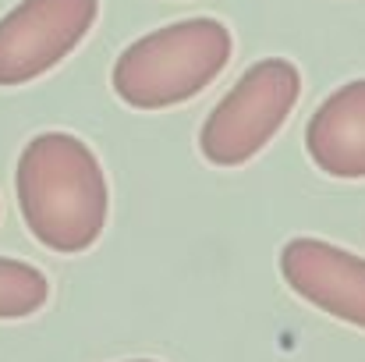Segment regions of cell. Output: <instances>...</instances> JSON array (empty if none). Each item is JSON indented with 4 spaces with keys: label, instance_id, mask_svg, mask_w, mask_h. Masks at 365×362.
<instances>
[{
    "label": "cell",
    "instance_id": "cell-1",
    "mask_svg": "<svg viewBox=\"0 0 365 362\" xmlns=\"http://www.w3.org/2000/svg\"><path fill=\"white\" fill-rule=\"evenodd\" d=\"M18 210L32 238L61 256L93 248L110 213L100 156L71 131H43L25 142L14 171Z\"/></svg>",
    "mask_w": 365,
    "mask_h": 362
},
{
    "label": "cell",
    "instance_id": "cell-2",
    "mask_svg": "<svg viewBox=\"0 0 365 362\" xmlns=\"http://www.w3.org/2000/svg\"><path fill=\"white\" fill-rule=\"evenodd\" d=\"M231 29L217 18H185L145 32L114 61L110 86L135 111H167L199 96L231 61Z\"/></svg>",
    "mask_w": 365,
    "mask_h": 362
},
{
    "label": "cell",
    "instance_id": "cell-3",
    "mask_svg": "<svg viewBox=\"0 0 365 362\" xmlns=\"http://www.w3.org/2000/svg\"><path fill=\"white\" fill-rule=\"evenodd\" d=\"M302 71L287 57L255 61L199 128V153L213 167H242L259 156L291 118Z\"/></svg>",
    "mask_w": 365,
    "mask_h": 362
},
{
    "label": "cell",
    "instance_id": "cell-4",
    "mask_svg": "<svg viewBox=\"0 0 365 362\" xmlns=\"http://www.w3.org/2000/svg\"><path fill=\"white\" fill-rule=\"evenodd\" d=\"M100 0H21L0 18V86H29L93 29Z\"/></svg>",
    "mask_w": 365,
    "mask_h": 362
},
{
    "label": "cell",
    "instance_id": "cell-5",
    "mask_svg": "<svg viewBox=\"0 0 365 362\" xmlns=\"http://www.w3.org/2000/svg\"><path fill=\"white\" fill-rule=\"evenodd\" d=\"M287 288L309 306L365 331V259L323 238H291L280 248Z\"/></svg>",
    "mask_w": 365,
    "mask_h": 362
},
{
    "label": "cell",
    "instance_id": "cell-6",
    "mask_svg": "<svg viewBox=\"0 0 365 362\" xmlns=\"http://www.w3.org/2000/svg\"><path fill=\"white\" fill-rule=\"evenodd\" d=\"M305 149L330 178H365V79L341 86L316 107L305 128Z\"/></svg>",
    "mask_w": 365,
    "mask_h": 362
},
{
    "label": "cell",
    "instance_id": "cell-7",
    "mask_svg": "<svg viewBox=\"0 0 365 362\" xmlns=\"http://www.w3.org/2000/svg\"><path fill=\"white\" fill-rule=\"evenodd\" d=\"M50 298V281L39 266L0 256V320H25Z\"/></svg>",
    "mask_w": 365,
    "mask_h": 362
},
{
    "label": "cell",
    "instance_id": "cell-8",
    "mask_svg": "<svg viewBox=\"0 0 365 362\" xmlns=\"http://www.w3.org/2000/svg\"><path fill=\"white\" fill-rule=\"evenodd\" d=\"M131 362H153V359H131Z\"/></svg>",
    "mask_w": 365,
    "mask_h": 362
}]
</instances>
